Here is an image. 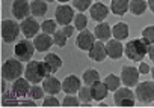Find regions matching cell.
<instances>
[{"label": "cell", "mask_w": 154, "mask_h": 108, "mask_svg": "<svg viewBox=\"0 0 154 108\" xmlns=\"http://www.w3.org/2000/svg\"><path fill=\"white\" fill-rule=\"evenodd\" d=\"M51 71L48 69V66L39 60H30L27 62L26 68H24V77L32 83V84H38V83H42V80L50 75Z\"/></svg>", "instance_id": "obj_1"}, {"label": "cell", "mask_w": 154, "mask_h": 108, "mask_svg": "<svg viewBox=\"0 0 154 108\" xmlns=\"http://www.w3.org/2000/svg\"><path fill=\"white\" fill-rule=\"evenodd\" d=\"M124 54L133 62H142L148 54V45L142 39H131L124 45Z\"/></svg>", "instance_id": "obj_2"}, {"label": "cell", "mask_w": 154, "mask_h": 108, "mask_svg": "<svg viewBox=\"0 0 154 108\" xmlns=\"http://www.w3.org/2000/svg\"><path fill=\"white\" fill-rule=\"evenodd\" d=\"M23 62L18 59H8L3 65H2V77L6 81H15L17 78L21 77V74L24 72V68L21 65Z\"/></svg>", "instance_id": "obj_3"}, {"label": "cell", "mask_w": 154, "mask_h": 108, "mask_svg": "<svg viewBox=\"0 0 154 108\" xmlns=\"http://www.w3.org/2000/svg\"><path fill=\"white\" fill-rule=\"evenodd\" d=\"M21 27L14 20H3L2 21V39L6 44H12L18 39Z\"/></svg>", "instance_id": "obj_4"}, {"label": "cell", "mask_w": 154, "mask_h": 108, "mask_svg": "<svg viewBox=\"0 0 154 108\" xmlns=\"http://www.w3.org/2000/svg\"><path fill=\"white\" fill-rule=\"evenodd\" d=\"M134 95H136V99L140 104H151L154 101V80L137 83Z\"/></svg>", "instance_id": "obj_5"}, {"label": "cell", "mask_w": 154, "mask_h": 108, "mask_svg": "<svg viewBox=\"0 0 154 108\" xmlns=\"http://www.w3.org/2000/svg\"><path fill=\"white\" fill-rule=\"evenodd\" d=\"M35 50H36V48H35L33 42H30V41L26 38V39L17 42V45H15V48H14V54H15V57H17L18 60H21V62H30L32 57H33Z\"/></svg>", "instance_id": "obj_6"}, {"label": "cell", "mask_w": 154, "mask_h": 108, "mask_svg": "<svg viewBox=\"0 0 154 108\" xmlns=\"http://www.w3.org/2000/svg\"><path fill=\"white\" fill-rule=\"evenodd\" d=\"M113 102L118 107H133L136 95L130 90V87H119L113 92Z\"/></svg>", "instance_id": "obj_7"}, {"label": "cell", "mask_w": 154, "mask_h": 108, "mask_svg": "<svg viewBox=\"0 0 154 108\" xmlns=\"http://www.w3.org/2000/svg\"><path fill=\"white\" fill-rule=\"evenodd\" d=\"M139 69L134 68V66H122L121 69V83L125 86V87H134L137 86L139 83Z\"/></svg>", "instance_id": "obj_8"}, {"label": "cell", "mask_w": 154, "mask_h": 108, "mask_svg": "<svg viewBox=\"0 0 154 108\" xmlns=\"http://www.w3.org/2000/svg\"><path fill=\"white\" fill-rule=\"evenodd\" d=\"M54 17H56V21L57 24H62V26H68L71 21H74V11L72 8L66 6V5H60L56 8L54 11Z\"/></svg>", "instance_id": "obj_9"}, {"label": "cell", "mask_w": 154, "mask_h": 108, "mask_svg": "<svg viewBox=\"0 0 154 108\" xmlns=\"http://www.w3.org/2000/svg\"><path fill=\"white\" fill-rule=\"evenodd\" d=\"M94 39H95V35L92 32H89V30L85 29V30H82L79 33V36H77L75 45H77V48L82 50V51H89L92 48V45L95 44Z\"/></svg>", "instance_id": "obj_10"}, {"label": "cell", "mask_w": 154, "mask_h": 108, "mask_svg": "<svg viewBox=\"0 0 154 108\" xmlns=\"http://www.w3.org/2000/svg\"><path fill=\"white\" fill-rule=\"evenodd\" d=\"M29 14H32V11H30V5L27 0H14L12 15L15 20H24L29 17Z\"/></svg>", "instance_id": "obj_11"}, {"label": "cell", "mask_w": 154, "mask_h": 108, "mask_svg": "<svg viewBox=\"0 0 154 108\" xmlns=\"http://www.w3.org/2000/svg\"><path fill=\"white\" fill-rule=\"evenodd\" d=\"M20 27H21V33H23L27 39H30V38H33V36L38 35V32H39V29H41V24H38L33 18L27 17V18H24V20L21 21Z\"/></svg>", "instance_id": "obj_12"}, {"label": "cell", "mask_w": 154, "mask_h": 108, "mask_svg": "<svg viewBox=\"0 0 154 108\" xmlns=\"http://www.w3.org/2000/svg\"><path fill=\"white\" fill-rule=\"evenodd\" d=\"M54 44L53 41V36H50L48 33H41V35H36L35 39H33V45L36 48L38 53H45L51 48V45Z\"/></svg>", "instance_id": "obj_13"}, {"label": "cell", "mask_w": 154, "mask_h": 108, "mask_svg": "<svg viewBox=\"0 0 154 108\" xmlns=\"http://www.w3.org/2000/svg\"><path fill=\"white\" fill-rule=\"evenodd\" d=\"M80 87H82L80 78L75 77V75H68V77H65V80L62 81V90H63L66 95L79 93Z\"/></svg>", "instance_id": "obj_14"}, {"label": "cell", "mask_w": 154, "mask_h": 108, "mask_svg": "<svg viewBox=\"0 0 154 108\" xmlns=\"http://www.w3.org/2000/svg\"><path fill=\"white\" fill-rule=\"evenodd\" d=\"M106 53H107V57H110L113 60H118L124 54V45L121 44V41H118L115 38L109 39L107 44H106Z\"/></svg>", "instance_id": "obj_15"}, {"label": "cell", "mask_w": 154, "mask_h": 108, "mask_svg": "<svg viewBox=\"0 0 154 108\" xmlns=\"http://www.w3.org/2000/svg\"><path fill=\"white\" fill-rule=\"evenodd\" d=\"M42 89L45 93L48 95H57L60 90H62V83L54 77V75H47L44 80H42Z\"/></svg>", "instance_id": "obj_16"}, {"label": "cell", "mask_w": 154, "mask_h": 108, "mask_svg": "<svg viewBox=\"0 0 154 108\" xmlns=\"http://www.w3.org/2000/svg\"><path fill=\"white\" fill-rule=\"evenodd\" d=\"M30 81L24 77V78H17L12 84V95L17 96V98H23V96H27L29 95V90H30Z\"/></svg>", "instance_id": "obj_17"}, {"label": "cell", "mask_w": 154, "mask_h": 108, "mask_svg": "<svg viewBox=\"0 0 154 108\" xmlns=\"http://www.w3.org/2000/svg\"><path fill=\"white\" fill-rule=\"evenodd\" d=\"M89 12H91V18H92V20L103 23V21L106 20V17L109 15V8H107L106 5H103L101 2H95V3L89 8Z\"/></svg>", "instance_id": "obj_18"}, {"label": "cell", "mask_w": 154, "mask_h": 108, "mask_svg": "<svg viewBox=\"0 0 154 108\" xmlns=\"http://www.w3.org/2000/svg\"><path fill=\"white\" fill-rule=\"evenodd\" d=\"M88 54H89V59H92V60H95V62H103V60L106 59V56H107V53H106V45L103 44V41H97V42L92 45V48L88 51Z\"/></svg>", "instance_id": "obj_19"}, {"label": "cell", "mask_w": 154, "mask_h": 108, "mask_svg": "<svg viewBox=\"0 0 154 108\" xmlns=\"http://www.w3.org/2000/svg\"><path fill=\"white\" fill-rule=\"evenodd\" d=\"M107 87L104 83H101L100 80L95 81L94 84H91V93H92V99L97 102H101L106 96H107Z\"/></svg>", "instance_id": "obj_20"}, {"label": "cell", "mask_w": 154, "mask_h": 108, "mask_svg": "<svg viewBox=\"0 0 154 108\" xmlns=\"http://www.w3.org/2000/svg\"><path fill=\"white\" fill-rule=\"evenodd\" d=\"M44 63L48 66V69L51 71V74L57 72V71L62 68V59H60L57 54H54V53H48V54H45V57H44Z\"/></svg>", "instance_id": "obj_21"}, {"label": "cell", "mask_w": 154, "mask_h": 108, "mask_svg": "<svg viewBox=\"0 0 154 108\" xmlns=\"http://www.w3.org/2000/svg\"><path fill=\"white\" fill-rule=\"evenodd\" d=\"M128 6H130L128 0H112L110 2V11L118 17L125 15V12L128 11Z\"/></svg>", "instance_id": "obj_22"}, {"label": "cell", "mask_w": 154, "mask_h": 108, "mask_svg": "<svg viewBox=\"0 0 154 108\" xmlns=\"http://www.w3.org/2000/svg\"><path fill=\"white\" fill-rule=\"evenodd\" d=\"M94 35L98 41H109L110 36H112V29L109 27V24L100 23V24H97V27L94 30Z\"/></svg>", "instance_id": "obj_23"}, {"label": "cell", "mask_w": 154, "mask_h": 108, "mask_svg": "<svg viewBox=\"0 0 154 108\" xmlns=\"http://www.w3.org/2000/svg\"><path fill=\"white\" fill-rule=\"evenodd\" d=\"M128 33H130V30H128V26L125 23H118V24H115L112 27V36L115 39H118V41L127 39L128 38Z\"/></svg>", "instance_id": "obj_24"}, {"label": "cell", "mask_w": 154, "mask_h": 108, "mask_svg": "<svg viewBox=\"0 0 154 108\" xmlns=\"http://www.w3.org/2000/svg\"><path fill=\"white\" fill-rule=\"evenodd\" d=\"M148 8V3H146V0H130V12L133 15H142Z\"/></svg>", "instance_id": "obj_25"}, {"label": "cell", "mask_w": 154, "mask_h": 108, "mask_svg": "<svg viewBox=\"0 0 154 108\" xmlns=\"http://www.w3.org/2000/svg\"><path fill=\"white\" fill-rule=\"evenodd\" d=\"M30 11L33 17H44L47 14V3L44 0H33L30 3Z\"/></svg>", "instance_id": "obj_26"}, {"label": "cell", "mask_w": 154, "mask_h": 108, "mask_svg": "<svg viewBox=\"0 0 154 108\" xmlns=\"http://www.w3.org/2000/svg\"><path fill=\"white\" fill-rule=\"evenodd\" d=\"M103 83L106 84V87H107L109 92H115V90L119 89V86H121V78H119L118 75H115V74H109V75L104 78Z\"/></svg>", "instance_id": "obj_27"}, {"label": "cell", "mask_w": 154, "mask_h": 108, "mask_svg": "<svg viewBox=\"0 0 154 108\" xmlns=\"http://www.w3.org/2000/svg\"><path fill=\"white\" fill-rule=\"evenodd\" d=\"M82 80H83V83H85L86 86H91V84H94L95 81L100 80V74H98L97 69H86V71L83 72Z\"/></svg>", "instance_id": "obj_28"}, {"label": "cell", "mask_w": 154, "mask_h": 108, "mask_svg": "<svg viewBox=\"0 0 154 108\" xmlns=\"http://www.w3.org/2000/svg\"><path fill=\"white\" fill-rule=\"evenodd\" d=\"M79 99H80V102L82 104H91V101H92V93H91V86H82L80 87V90H79Z\"/></svg>", "instance_id": "obj_29"}, {"label": "cell", "mask_w": 154, "mask_h": 108, "mask_svg": "<svg viewBox=\"0 0 154 108\" xmlns=\"http://www.w3.org/2000/svg\"><path fill=\"white\" fill-rule=\"evenodd\" d=\"M86 26H88V17L83 14V12H79L75 17H74V27L77 29V30H85L86 29Z\"/></svg>", "instance_id": "obj_30"}, {"label": "cell", "mask_w": 154, "mask_h": 108, "mask_svg": "<svg viewBox=\"0 0 154 108\" xmlns=\"http://www.w3.org/2000/svg\"><path fill=\"white\" fill-rule=\"evenodd\" d=\"M142 41L146 45L154 44V26H148L142 30Z\"/></svg>", "instance_id": "obj_31"}, {"label": "cell", "mask_w": 154, "mask_h": 108, "mask_svg": "<svg viewBox=\"0 0 154 108\" xmlns=\"http://www.w3.org/2000/svg\"><path fill=\"white\" fill-rule=\"evenodd\" d=\"M57 21H54V20H45L42 24H41V29H42V32L44 33H48V35H53L57 29Z\"/></svg>", "instance_id": "obj_32"}, {"label": "cell", "mask_w": 154, "mask_h": 108, "mask_svg": "<svg viewBox=\"0 0 154 108\" xmlns=\"http://www.w3.org/2000/svg\"><path fill=\"white\" fill-rule=\"evenodd\" d=\"M66 39H68V36L63 33V30H56L53 33V41H54V44L57 47H65L66 45Z\"/></svg>", "instance_id": "obj_33"}, {"label": "cell", "mask_w": 154, "mask_h": 108, "mask_svg": "<svg viewBox=\"0 0 154 108\" xmlns=\"http://www.w3.org/2000/svg\"><path fill=\"white\" fill-rule=\"evenodd\" d=\"M72 6L79 11V12H85L86 9H89L91 5V0H72Z\"/></svg>", "instance_id": "obj_34"}, {"label": "cell", "mask_w": 154, "mask_h": 108, "mask_svg": "<svg viewBox=\"0 0 154 108\" xmlns=\"http://www.w3.org/2000/svg\"><path fill=\"white\" fill-rule=\"evenodd\" d=\"M27 96H29L30 99H33V101H38V99H41V98L44 96V89L39 87V86H32Z\"/></svg>", "instance_id": "obj_35"}, {"label": "cell", "mask_w": 154, "mask_h": 108, "mask_svg": "<svg viewBox=\"0 0 154 108\" xmlns=\"http://www.w3.org/2000/svg\"><path fill=\"white\" fill-rule=\"evenodd\" d=\"M62 105H65V107H77V105H80V99L72 96V95H66L63 102H62Z\"/></svg>", "instance_id": "obj_36"}, {"label": "cell", "mask_w": 154, "mask_h": 108, "mask_svg": "<svg viewBox=\"0 0 154 108\" xmlns=\"http://www.w3.org/2000/svg\"><path fill=\"white\" fill-rule=\"evenodd\" d=\"M42 105L44 107H57L59 105V101L54 96H45V99L42 101Z\"/></svg>", "instance_id": "obj_37"}, {"label": "cell", "mask_w": 154, "mask_h": 108, "mask_svg": "<svg viewBox=\"0 0 154 108\" xmlns=\"http://www.w3.org/2000/svg\"><path fill=\"white\" fill-rule=\"evenodd\" d=\"M139 72L140 74H149L151 72V69H149V66H148V63H143V62H140V65H139Z\"/></svg>", "instance_id": "obj_38"}, {"label": "cell", "mask_w": 154, "mask_h": 108, "mask_svg": "<svg viewBox=\"0 0 154 108\" xmlns=\"http://www.w3.org/2000/svg\"><path fill=\"white\" fill-rule=\"evenodd\" d=\"M74 29H75L74 26H69V24H68V26H63V29H62V30H63V33H65V35L69 38V36H72V33H74Z\"/></svg>", "instance_id": "obj_39"}, {"label": "cell", "mask_w": 154, "mask_h": 108, "mask_svg": "<svg viewBox=\"0 0 154 108\" xmlns=\"http://www.w3.org/2000/svg\"><path fill=\"white\" fill-rule=\"evenodd\" d=\"M148 57H149V60L154 62V44L148 45Z\"/></svg>", "instance_id": "obj_40"}, {"label": "cell", "mask_w": 154, "mask_h": 108, "mask_svg": "<svg viewBox=\"0 0 154 108\" xmlns=\"http://www.w3.org/2000/svg\"><path fill=\"white\" fill-rule=\"evenodd\" d=\"M148 8H149L151 12L154 14V0H148Z\"/></svg>", "instance_id": "obj_41"}, {"label": "cell", "mask_w": 154, "mask_h": 108, "mask_svg": "<svg viewBox=\"0 0 154 108\" xmlns=\"http://www.w3.org/2000/svg\"><path fill=\"white\" fill-rule=\"evenodd\" d=\"M57 2H60V3H66V2H69V0H57Z\"/></svg>", "instance_id": "obj_42"}, {"label": "cell", "mask_w": 154, "mask_h": 108, "mask_svg": "<svg viewBox=\"0 0 154 108\" xmlns=\"http://www.w3.org/2000/svg\"><path fill=\"white\" fill-rule=\"evenodd\" d=\"M151 75H152V80H154V68L151 69Z\"/></svg>", "instance_id": "obj_43"}, {"label": "cell", "mask_w": 154, "mask_h": 108, "mask_svg": "<svg viewBox=\"0 0 154 108\" xmlns=\"http://www.w3.org/2000/svg\"><path fill=\"white\" fill-rule=\"evenodd\" d=\"M44 2H54V0H44Z\"/></svg>", "instance_id": "obj_44"}]
</instances>
